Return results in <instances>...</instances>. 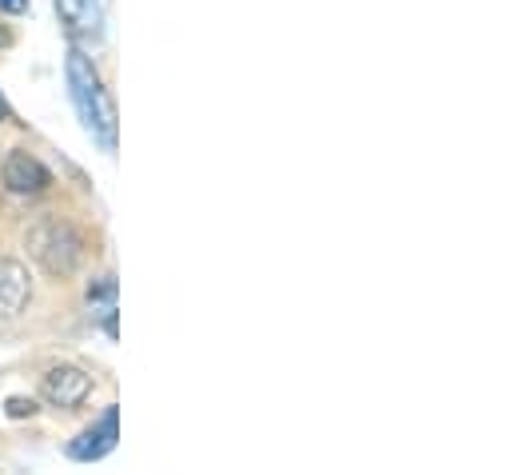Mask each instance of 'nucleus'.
<instances>
[{"label": "nucleus", "mask_w": 514, "mask_h": 475, "mask_svg": "<svg viewBox=\"0 0 514 475\" xmlns=\"http://www.w3.org/2000/svg\"><path fill=\"white\" fill-rule=\"evenodd\" d=\"M64 76H68V92H72V104H76V116L84 120L88 136L104 148V152H116V104L96 72V64L72 48L68 60H64Z\"/></svg>", "instance_id": "nucleus-1"}, {"label": "nucleus", "mask_w": 514, "mask_h": 475, "mask_svg": "<svg viewBox=\"0 0 514 475\" xmlns=\"http://www.w3.org/2000/svg\"><path fill=\"white\" fill-rule=\"evenodd\" d=\"M28 244H32V256H36V260L44 264V272H52V276H72L76 264H80V256H84V240H80L68 224H60V220L36 224V228L28 232Z\"/></svg>", "instance_id": "nucleus-2"}, {"label": "nucleus", "mask_w": 514, "mask_h": 475, "mask_svg": "<svg viewBox=\"0 0 514 475\" xmlns=\"http://www.w3.org/2000/svg\"><path fill=\"white\" fill-rule=\"evenodd\" d=\"M116 440H120V408L112 404V408H104V416H100L92 428H84L64 452H68V460H76V464H96V460H104V456L116 448Z\"/></svg>", "instance_id": "nucleus-3"}, {"label": "nucleus", "mask_w": 514, "mask_h": 475, "mask_svg": "<svg viewBox=\"0 0 514 475\" xmlns=\"http://www.w3.org/2000/svg\"><path fill=\"white\" fill-rule=\"evenodd\" d=\"M40 392H44L48 404L72 412V408H80L92 396V376L80 372V368H72V364H56V368H48L40 376Z\"/></svg>", "instance_id": "nucleus-4"}, {"label": "nucleus", "mask_w": 514, "mask_h": 475, "mask_svg": "<svg viewBox=\"0 0 514 475\" xmlns=\"http://www.w3.org/2000/svg\"><path fill=\"white\" fill-rule=\"evenodd\" d=\"M0 184L12 192V196H36V192H44L48 184H52V172L36 160V156H28V152H8L4 156V164H0Z\"/></svg>", "instance_id": "nucleus-5"}, {"label": "nucleus", "mask_w": 514, "mask_h": 475, "mask_svg": "<svg viewBox=\"0 0 514 475\" xmlns=\"http://www.w3.org/2000/svg\"><path fill=\"white\" fill-rule=\"evenodd\" d=\"M32 296L28 272L16 260H0V316H20Z\"/></svg>", "instance_id": "nucleus-6"}, {"label": "nucleus", "mask_w": 514, "mask_h": 475, "mask_svg": "<svg viewBox=\"0 0 514 475\" xmlns=\"http://www.w3.org/2000/svg\"><path fill=\"white\" fill-rule=\"evenodd\" d=\"M56 12L72 32H96L100 28V4L96 0H56Z\"/></svg>", "instance_id": "nucleus-7"}, {"label": "nucleus", "mask_w": 514, "mask_h": 475, "mask_svg": "<svg viewBox=\"0 0 514 475\" xmlns=\"http://www.w3.org/2000/svg\"><path fill=\"white\" fill-rule=\"evenodd\" d=\"M112 296H116V280H112V276H104L100 284H92V288H88V300H104V304H112Z\"/></svg>", "instance_id": "nucleus-8"}, {"label": "nucleus", "mask_w": 514, "mask_h": 475, "mask_svg": "<svg viewBox=\"0 0 514 475\" xmlns=\"http://www.w3.org/2000/svg\"><path fill=\"white\" fill-rule=\"evenodd\" d=\"M4 412H8L12 420H24V416H36V404H32V400H20V396H12V400L4 404Z\"/></svg>", "instance_id": "nucleus-9"}, {"label": "nucleus", "mask_w": 514, "mask_h": 475, "mask_svg": "<svg viewBox=\"0 0 514 475\" xmlns=\"http://www.w3.org/2000/svg\"><path fill=\"white\" fill-rule=\"evenodd\" d=\"M0 12H8V16H24V12H28V0H0Z\"/></svg>", "instance_id": "nucleus-10"}, {"label": "nucleus", "mask_w": 514, "mask_h": 475, "mask_svg": "<svg viewBox=\"0 0 514 475\" xmlns=\"http://www.w3.org/2000/svg\"><path fill=\"white\" fill-rule=\"evenodd\" d=\"M8 116H12V108H8V100L0 96V120H8Z\"/></svg>", "instance_id": "nucleus-11"}, {"label": "nucleus", "mask_w": 514, "mask_h": 475, "mask_svg": "<svg viewBox=\"0 0 514 475\" xmlns=\"http://www.w3.org/2000/svg\"><path fill=\"white\" fill-rule=\"evenodd\" d=\"M4 44H8V32H4V28H0V48H4Z\"/></svg>", "instance_id": "nucleus-12"}]
</instances>
